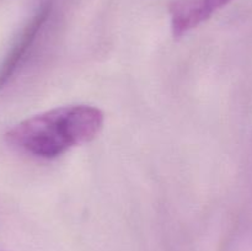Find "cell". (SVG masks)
I'll return each mask as SVG.
<instances>
[{
  "label": "cell",
  "instance_id": "2",
  "mask_svg": "<svg viewBox=\"0 0 252 251\" xmlns=\"http://www.w3.org/2000/svg\"><path fill=\"white\" fill-rule=\"evenodd\" d=\"M52 10V2L47 1L41 6V9L34 14V16L30 20L29 24L21 32L17 41L12 46L11 51L6 56L5 61L0 66V89L7 83L10 78L15 74L22 62L26 59L27 54L32 49L33 44L36 43L37 37L41 33L44 24L48 20L49 14Z\"/></svg>",
  "mask_w": 252,
  "mask_h": 251
},
{
  "label": "cell",
  "instance_id": "3",
  "mask_svg": "<svg viewBox=\"0 0 252 251\" xmlns=\"http://www.w3.org/2000/svg\"><path fill=\"white\" fill-rule=\"evenodd\" d=\"M231 1L233 0H176L170 7L172 33L175 37H181Z\"/></svg>",
  "mask_w": 252,
  "mask_h": 251
},
{
  "label": "cell",
  "instance_id": "1",
  "mask_svg": "<svg viewBox=\"0 0 252 251\" xmlns=\"http://www.w3.org/2000/svg\"><path fill=\"white\" fill-rule=\"evenodd\" d=\"M103 123L105 116L100 108L89 105L63 106L17 123L7 130L5 139L27 154L53 159L97 137Z\"/></svg>",
  "mask_w": 252,
  "mask_h": 251
}]
</instances>
